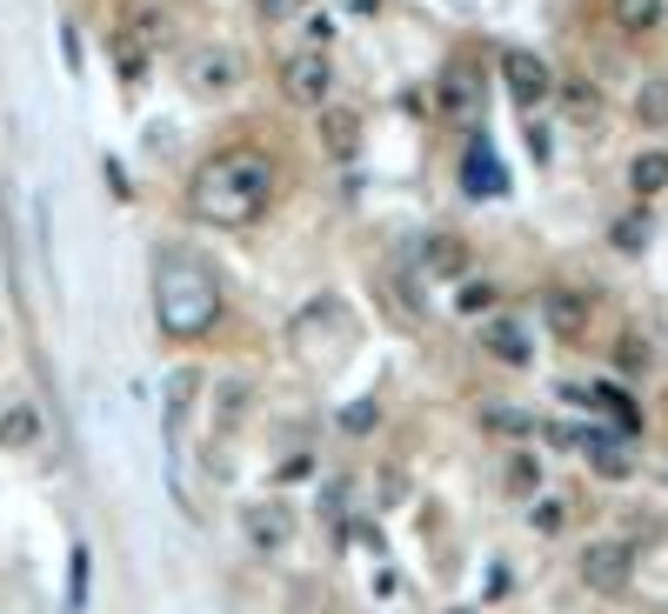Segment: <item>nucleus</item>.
<instances>
[{
    "mask_svg": "<svg viewBox=\"0 0 668 614\" xmlns=\"http://www.w3.org/2000/svg\"><path fill=\"white\" fill-rule=\"evenodd\" d=\"M635 121L642 127H668V80H642L635 87Z\"/></svg>",
    "mask_w": 668,
    "mask_h": 614,
    "instance_id": "obj_18",
    "label": "nucleus"
},
{
    "mask_svg": "<svg viewBox=\"0 0 668 614\" xmlns=\"http://www.w3.org/2000/svg\"><path fill=\"white\" fill-rule=\"evenodd\" d=\"M642 368H648V347L628 334V341H622V375H642Z\"/></svg>",
    "mask_w": 668,
    "mask_h": 614,
    "instance_id": "obj_24",
    "label": "nucleus"
},
{
    "mask_svg": "<svg viewBox=\"0 0 668 614\" xmlns=\"http://www.w3.org/2000/svg\"><path fill=\"white\" fill-rule=\"evenodd\" d=\"M609 21L622 34H648V27H661V0H609Z\"/></svg>",
    "mask_w": 668,
    "mask_h": 614,
    "instance_id": "obj_14",
    "label": "nucleus"
},
{
    "mask_svg": "<svg viewBox=\"0 0 668 614\" xmlns=\"http://www.w3.org/2000/svg\"><path fill=\"white\" fill-rule=\"evenodd\" d=\"M181 80H188V94L194 101H214V94H234V87L247 80V60L234 47H194L181 60Z\"/></svg>",
    "mask_w": 668,
    "mask_h": 614,
    "instance_id": "obj_4",
    "label": "nucleus"
},
{
    "mask_svg": "<svg viewBox=\"0 0 668 614\" xmlns=\"http://www.w3.org/2000/svg\"><path fill=\"white\" fill-rule=\"evenodd\" d=\"M542 314H548V327H555L561 341H581V321H589V301H581L575 288H548Z\"/></svg>",
    "mask_w": 668,
    "mask_h": 614,
    "instance_id": "obj_13",
    "label": "nucleus"
},
{
    "mask_svg": "<svg viewBox=\"0 0 668 614\" xmlns=\"http://www.w3.org/2000/svg\"><path fill=\"white\" fill-rule=\"evenodd\" d=\"M375 421H381V414H375V401H355V408L342 414V427H348V434H368Z\"/></svg>",
    "mask_w": 668,
    "mask_h": 614,
    "instance_id": "obj_23",
    "label": "nucleus"
},
{
    "mask_svg": "<svg viewBox=\"0 0 668 614\" xmlns=\"http://www.w3.org/2000/svg\"><path fill=\"white\" fill-rule=\"evenodd\" d=\"M301 8H308V0H255V14H261V21H294Z\"/></svg>",
    "mask_w": 668,
    "mask_h": 614,
    "instance_id": "obj_22",
    "label": "nucleus"
},
{
    "mask_svg": "<svg viewBox=\"0 0 668 614\" xmlns=\"http://www.w3.org/2000/svg\"><path fill=\"white\" fill-rule=\"evenodd\" d=\"M154 321L175 341H201L221 321V288L194 254H160L154 268Z\"/></svg>",
    "mask_w": 668,
    "mask_h": 614,
    "instance_id": "obj_2",
    "label": "nucleus"
},
{
    "mask_svg": "<svg viewBox=\"0 0 668 614\" xmlns=\"http://www.w3.org/2000/svg\"><path fill=\"white\" fill-rule=\"evenodd\" d=\"M247 542H255V548H281L288 542V514L281 507H247Z\"/></svg>",
    "mask_w": 668,
    "mask_h": 614,
    "instance_id": "obj_17",
    "label": "nucleus"
},
{
    "mask_svg": "<svg viewBox=\"0 0 668 614\" xmlns=\"http://www.w3.org/2000/svg\"><path fill=\"white\" fill-rule=\"evenodd\" d=\"M461 188H468V194H488V201H494V194H509V174H501V160H494L488 141L468 147V160H461Z\"/></svg>",
    "mask_w": 668,
    "mask_h": 614,
    "instance_id": "obj_11",
    "label": "nucleus"
},
{
    "mask_svg": "<svg viewBox=\"0 0 668 614\" xmlns=\"http://www.w3.org/2000/svg\"><path fill=\"white\" fill-rule=\"evenodd\" d=\"M34 434H41V414L27 401H14L8 414H0V448H34Z\"/></svg>",
    "mask_w": 668,
    "mask_h": 614,
    "instance_id": "obj_15",
    "label": "nucleus"
},
{
    "mask_svg": "<svg viewBox=\"0 0 668 614\" xmlns=\"http://www.w3.org/2000/svg\"><path fill=\"white\" fill-rule=\"evenodd\" d=\"M422 268L442 275V281H461V275H468V241H455V234H428V241H422Z\"/></svg>",
    "mask_w": 668,
    "mask_h": 614,
    "instance_id": "obj_12",
    "label": "nucleus"
},
{
    "mask_svg": "<svg viewBox=\"0 0 668 614\" xmlns=\"http://www.w3.org/2000/svg\"><path fill=\"white\" fill-rule=\"evenodd\" d=\"M561 101H568V114H575V121H595V108H602V94H595L589 80H568V94H561Z\"/></svg>",
    "mask_w": 668,
    "mask_h": 614,
    "instance_id": "obj_19",
    "label": "nucleus"
},
{
    "mask_svg": "<svg viewBox=\"0 0 668 614\" xmlns=\"http://www.w3.org/2000/svg\"><path fill=\"white\" fill-rule=\"evenodd\" d=\"M628 568H635V555L622 542H595L589 555H581V581H589L595 594H622L628 588Z\"/></svg>",
    "mask_w": 668,
    "mask_h": 614,
    "instance_id": "obj_7",
    "label": "nucleus"
},
{
    "mask_svg": "<svg viewBox=\"0 0 668 614\" xmlns=\"http://www.w3.org/2000/svg\"><path fill=\"white\" fill-rule=\"evenodd\" d=\"M314 121H321V147H327V160H355V154H361V114H355V108L321 101Z\"/></svg>",
    "mask_w": 668,
    "mask_h": 614,
    "instance_id": "obj_8",
    "label": "nucleus"
},
{
    "mask_svg": "<svg viewBox=\"0 0 668 614\" xmlns=\"http://www.w3.org/2000/svg\"><path fill=\"white\" fill-rule=\"evenodd\" d=\"M435 108H442L448 121H468V114L481 108V74H475L468 60H448V67L435 74Z\"/></svg>",
    "mask_w": 668,
    "mask_h": 614,
    "instance_id": "obj_6",
    "label": "nucleus"
},
{
    "mask_svg": "<svg viewBox=\"0 0 668 614\" xmlns=\"http://www.w3.org/2000/svg\"><path fill=\"white\" fill-rule=\"evenodd\" d=\"M615 247H628V254L648 247V208H635L628 221H615Z\"/></svg>",
    "mask_w": 668,
    "mask_h": 614,
    "instance_id": "obj_20",
    "label": "nucleus"
},
{
    "mask_svg": "<svg viewBox=\"0 0 668 614\" xmlns=\"http://www.w3.org/2000/svg\"><path fill=\"white\" fill-rule=\"evenodd\" d=\"M628 188H635L642 201L661 194V188H668V154H635V160H628Z\"/></svg>",
    "mask_w": 668,
    "mask_h": 614,
    "instance_id": "obj_16",
    "label": "nucleus"
},
{
    "mask_svg": "<svg viewBox=\"0 0 668 614\" xmlns=\"http://www.w3.org/2000/svg\"><path fill=\"white\" fill-rule=\"evenodd\" d=\"M160 41H167V14H160V0H127V8H121V27H114V60H121V74H127V80H141V74H147V60L160 54Z\"/></svg>",
    "mask_w": 668,
    "mask_h": 614,
    "instance_id": "obj_3",
    "label": "nucleus"
},
{
    "mask_svg": "<svg viewBox=\"0 0 668 614\" xmlns=\"http://www.w3.org/2000/svg\"><path fill=\"white\" fill-rule=\"evenodd\" d=\"M455 614H468V607H455Z\"/></svg>",
    "mask_w": 668,
    "mask_h": 614,
    "instance_id": "obj_26",
    "label": "nucleus"
},
{
    "mask_svg": "<svg viewBox=\"0 0 668 614\" xmlns=\"http://www.w3.org/2000/svg\"><path fill=\"white\" fill-rule=\"evenodd\" d=\"M481 347H488L494 361H509V368H528V355H535V347H528V327H522L515 314L481 321Z\"/></svg>",
    "mask_w": 668,
    "mask_h": 614,
    "instance_id": "obj_10",
    "label": "nucleus"
},
{
    "mask_svg": "<svg viewBox=\"0 0 668 614\" xmlns=\"http://www.w3.org/2000/svg\"><path fill=\"white\" fill-rule=\"evenodd\" d=\"M501 74H509V94H515L522 108H542L548 87H555V74H548L542 54H501Z\"/></svg>",
    "mask_w": 668,
    "mask_h": 614,
    "instance_id": "obj_9",
    "label": "nucleus"
},
{
    "mask_svg": "<svg viewBox=\"0 0 668 614\" xmlns=\"http://www.w3.org/2000/svg\"><path fill=\"white\" fill-rule=\"evenodd\" d=\"M281 87H288V101H294V108H321V101L334 94V60H327L321 47H308V54H288V67H281Z\"/></svg>",
    "mask_w": 668,
    "mask_h": 614,
    "instance_id": "obj_5",
    "label": "nucleus"
},
{
    "mask_svg": "<svg viewBox=\"0 0 668 614\" xmlns=\"http://www.w3.org/2000/svg\"><path fill=\"white\" fill-rule=\"evenodd\" d=\"M509 488H515V494H535V488H542V468H535L528 455H515V461H509Z\"/></svg>",
    "mask_w": 668,
    "mask_h": 614,
    "instance_id": "obj_21",
    "label": "nucleus"
},
{
    "mask_svg": "<svg viewBox=\"0 0 668 614\" xmlns=\"http://www.w3.org/2000/svg\"><path fill=\"white\" fill-rule=\"evenodd\" d=\"M535 528L542 535H561V501H535Z\"/></svg>",
    "mask_w": 668,
    "mask_h": 614,
    "instance_id": "obj_25",
    "label": "nucleus"
},
{
    "mask_svg": "<svg viewBox=\"0 0 668 614\" xmlns=\"http://www.w3.org/2000/svg\"><path fill=\"white\" fill-rule=\"evenodd\" d=\"M268 201H275V154L261 147H221L188 181V208L208 227H247L268 214Z\"/></svg>",
    "mask_w": 668,
    "mask_h": 614,
    "instance_id": "obj_1",
    "label": "nucleus"
}]
</instances>
